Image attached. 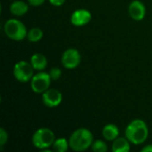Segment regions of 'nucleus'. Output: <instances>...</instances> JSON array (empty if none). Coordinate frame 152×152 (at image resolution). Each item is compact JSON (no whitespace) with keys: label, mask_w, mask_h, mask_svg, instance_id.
Wrapping results in <instances>:
<instances>
[{"label":"nucleus","mask_w":152,"mask_h":152,"mask_svg":"<svg viewBox=\"0 0 152 152\" xmlns=\"http://www.w3.org/2000/svg\"><path fill=\"white\" fill-rule=\"evenodd\" d=\"M69 148L74 151H85L89 149L94 142V135L87 128H78L75 130L69 139Z\"/></svg>","instance_id":"obj_2"},{"label":"nucleus","mask_w":152,"mask_h":152,"mask_svg":"<svg viewBox=\"0 0 152 152\" xmlns=\"http://www.w3.org/2000/svg\"><path fill=\"white\" fill-rule=\"evenodd\" d=\"M102 136L105 140L113 142L119 136V129L114 124H108L102 129Z\"/></svg>","instance_id":"obj_13"},{"label":"nucleus","mask_w":152,"mask_h":152,"mask_svg":"<svg viewBox=\"0 0 152 152\" xmlns=\"http://www.w3.org/2000/svg\"><path fill=\"white\" fill-rule=\"evenodd\" d=\"M92 20V13L86 9H77L74 11L70 17L71 23L76 27H82L88 24Z\"/></svg>","instance_id":"obj_9"},{"label":"nucleus","mask_w":152,"mask_h":152,"mask_svg":"<svg viewBox=\"0 0 152 152\" xmlns=\"http://www.w3.org/2000/svg\"><path fill=\"white\" fill-rule=\"evenodd\" d=\"M5 35L13 41H21L28 36V30L24 23L17 19L8 20L4 26Z\"/></svg>","instance_id":"obj_3"},{"label":"nucleus","mask_w":152,"mask_h":152,"mask_svg":"<svg viewBox=\"0 0 152 152\" xmlns=\"http://www.w3.org/2000/svg\"><path fill=\"white\" fill-rule=\"evenodd\" d=\"M49 75H50L52 80H58L61 77V70L59 68H53V69H51Z\"/></svg>","instance_id":"obj_18"},{"label":"nucleus","mask_w":152,"mask_h":152,"mask_svg":"<svg viewBox=\"0 0 152 152\" xmlns=\"http://www.w3.org/2000/svg\"><path fill=\"white\" fill-rule=\"evenodd\" d=\"M28 4L33 6H39L43 4L45 0H28Z\"/></svg>","instance_id":"obj_20"},{"label":"nucleus","mask_w":152,"mask_h":152,"mask_svg":"<svg viewBox=\"0 0 152 152\" xmlns=\"http://www.w3.org/2000/svg\"><path fill=\"white\" fill-rule=\"evenodd\" d=\"M81 62L80 53L75 48L67 49L61 55V64L68 69H74Z\"/></svg>","instance_id":"obj_7"},{"label":"nucleus","mask_w":152,"mask_h":152,"mask_svg":"<svg viewBox=\"0 0 152 152\" xmlns=\"http://www.w3.org/2000/svg\"><path fill=\"white\" fill-rule=\"evenodd\" d=\"M55 141V135L53 132L46 127L37 129L32 136V144L38 150H46L53 146Z\"/></svg>","instance_id":"obj_4"},{"label":"nucleus","mask_w":152,"mask_h":152,"mask_svg":"<svg viewBox=\"0 0 152 152\" xmlns=\"http://www.w3.org/2000/svg\"><path fill=\"white\" fill-rule=\"evenodd\" d=\"M51 77L49 73L40 71L33 76L30 80L31 89L36 94H43L46 90L49 89L51 86Z\"/></svg>","instance_id":"obj_6"},{"label":"nucleus","mask_w":152,"mask_h":152,"mask_svg":"<svg viewBox=\"0 0 152 152\" xmlns=\"http://www.w3.org/2000/svg\"><path fill=\"white\" fill-rule=\"evenodd\" d=\"M142 152H152V144L147 145L142 149Z\"/></svg>","instance_id":"obj_22"},{"label":"nucleus","mask_w":152,"mask_h":152,"mask_svg":"<svg viewBox=\"0 0 152 152\" xmlns=\"http://www.w3.org/2000/svg\"><path fill=\"white\" fill-rule=\"evenodd\" d=\"M43 103L48 108H55L62 102V94L56 89L49 88L42 94Z\"/></svg>","instance_id":"obj_8"},{"label":"nucleus","mask_w":152,"mask_h":152,"mask_svg":"<svg viewBox=\"0 0 152 152\" xmlns=\"http://www.w3.org/2000/svg\"><path fill=\"white\" fill-rule=\"evenodd\" d=\"M52 148L53 151L66 152L69 148V142L65 138H58L55 139Z\"/></svg>","instance_id":"obj_15"},{"label":"nucleus","mask_w":152,"mask_h":152,"mask_svg":"<svg viewBox=\"0 0 152 152\" xmlns=\"http://www.w3.org/2000/svg\"><path fill=\"white\" fill-rule=\"evenodd\" d=\"M66 0H49L50 4L53 6H61L65 3Z\"/></svg>","instance_id":"obj_21"},{"label":"nucleus","mask_w":152,"mask_h":152,"mask_svg":"<svg viewBox=\"0 0 152 152\" xmlns=\"http://www.w3.org/2000/svg\"><path fill=\"white\" fill-rule=\"evenodd\" d=\"M128 13L134 20H142L146 14V7L140 0H134L128 6Z\"/></svg>","instance_id":"obj_10"},{"label":"nucleus","mask_w":152,"mask_h":152,"mask_svg":"<svg viewBox=\"0 0 152 152\" xmlns=\"http://www.w3.org/2000/svg\"><path fill=\"white\" fill-rule=\"evenodd\" d=\"M28 11V5L23 1H14L10 5V12L12 15L22 16Z\"/></svg>","instance_id":"obj_14"},{"label":"nucleus","mask_w":152,"mask_h":152,"mask_svg":"<svg viewBox=\"0 0 152 152\" xmlns=\"http://www.w3.org/2000/svg\"><path fill=\"white\" fill-rule=\"evenodd\" d=\"M30 63L33 66L35 70L42 71L47 66V59L44 54L39 53H36L31 56Z\"/></svg>","instance_id":"obj_12"},{"label":"nucleus","mask_w":152,"mask_h":152,"mask_svg":"<svg viewBox=\"0 0 152 152\" xmlns=\"http://www.w3.org/2000/svg\"><path fill=\"white\" fill-rule=\"evenodd\" d=\"M93 151L94 152H106L108 151L107 143L102 140H96L94 141L92 146H91Z\"/></svg>","instance_id":"obj_17"},{"label":"nucleus","mask_w":152,"mask_h":152,"mask_svg":"<svg viewBox=\"0 0 152 152\" xmlns=\"http://www.w3.org/2000/svg\"><path fill=\"white\" fill-rule=\"evenodd\" d=\"M8 141V134L4 128H0V147L1 150H3L4 145Z\"/></svg>","instance_id":"obj_19"},{"label":"nucleus","mask_w":152,"mask_h":152,"mask_svg":"<svg viewBox=\"0 0 152 152\" xmlns=\"http://www.w3.org/2000/svg\"><path fill=\"white\" fill-rule=\"evenodd\" d=\"M43 36H44V33L40 28H32L31 29L28 31L27 38L28 39V41L32 43H37L43 38Z\"/></svg>","instance_id":"obj_16"},{"label":"nucleus","mask_w":152,"mask_h":152,"mask_svg":"<svg viewBox=\"0 0 152 152\" xmlns=\"http://www.w3.org/2000/svg\"><path fill=\"white\" fill-rule=\"evenodd\" d=\"M125 134L131 143L139 145L147 140L149 136V128L143 120L134 119L126 126Z\"/></svg>","instance_id":"obj_1"},{"label":"nucleus","mask_w":152,"mask_h":152,"mask_svg":"<svg viewBox=\"0 0 152 152\" xmlns=\"http://www.w3.org/2000/svg\"><path fill=\"white\" fill-rule=\"evenodd\" d=\"M34 70L35 69L30 62L20 61H18L13 67V76L19 82L27 83L32 79Z\"/></svg>","instance_id":"obj_5"},{"label":"nucleus","mask_w":152,"mask_h":152,"mask_svg":"<svg viewBox=\"0 0 152 152\" xmlns=\"http://www.w3.org/2000/svg\"><path fill=\"white\" fill-rule=\"evenodd\" d=\"M130 142L126 137H118L113 141L111 151L113 152H128L130 151Z\"/></svg>","instance_id":"obj_11"}]
</instances>
